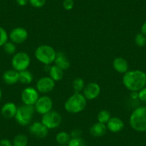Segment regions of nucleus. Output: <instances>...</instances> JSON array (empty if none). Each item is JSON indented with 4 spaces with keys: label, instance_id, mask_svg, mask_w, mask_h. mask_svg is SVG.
<instances>
[{
    "label": "nucleus",
    "instance_id": "f257e3e1",
    "mask_svg": "<svg viewBox=\"0 0 146 146\" xmlns=\"http://www.w3.org/2000/svg\"><path fill=\"white\" fill-rule=\"evenodd\" d=\"M123 84L130 92H139L146 86V73L140 70H128L123 74Z\"/></svg>",
    "mask_w": 146,
    "mask_h": 146
},
{
    "label": "nucleus",
    "instance_id": "f03ea898",
    "mask_svg": "<svg viewBox=\"0 0 146 146\" xmlns=\"http://www.w3.org/2000/svg\"><path fill=\"white\" fill-rule=\"evenodd\" d=\"M129 123L136 132H146V107L140 106L135 109L130 115Z\"/></svg>",
    "mask_w": 146,
    "mask_h": 146
},
{
    "label": "nucleus",
    "instance_id": "7ed1b4c3",
    "mask_svg": "<svg viewBox=\"0 0 146 146\" xmlns=\"http://www.w3.org/2000/svg\"><path fill=\"white\" fill-rule=\"evenodd\" d=\"M87 105V100L82 93H74L64 102V109L71 114L83 111Z\"/></svg>",
    "mask_w": 146,
    "mask_h": 146
},
{
    "label": "nucleus",
    "instance_id": "20e7f679",
    "mask_svg": "<svg viewBox=\"0 0 146 146\" xmlns=\"http://www.w3.org/2000/svg\"><path fill=\"white\" fill-rule=\"evenodd\" d=\"M56 54L57 52L55 50L47 44L39 46L35 52V56L36 60L44 65H50L54 62Z\"/></svg>",
    "mask_w": 146,
    "mask_h": 146
},
{
    "label": "nucleus",
    "instance_id": "39448f33",
    "mask_svg": "<svg viewBox=\"0 0 146 146\" xmlns=\"http://www.w3.org/2000/svg\"><path fill=\"white\" fill-rule=\"evenodd\" d=\"M35 108L32 105H22L17 108L15 119L17 123L22 126H27L32 123V117L35 113Z\"/></svg>",
    "mask_w": 146,
    "mask_h": 146
},
{
    "label": "nucleus",
    "instance_id": "423d86ee",
    "mask_svg": "<svg viewBox=\"0 0 146 146\" xmlns=\"http://www.w3.org/2000/svg\"><path fill=\"white\" fill-rule=\"evenodd\" d=\"M30 57L25 52H16L12 59V66L14 70L18 72L27 70L30 64Z\"/></svg>",
    "mask_w": 146,
    "mask_h": 146
},
{
    "label": "nucleus",
    "instance_id": "0eeeda50",
    "mask_svg": "<svg viewBox=\"0 0 146 146\" xmlns=\"http://www.w3.org/2000/svg\"><path fill=\"white\" fill-rule=\"evenodd\" d=\"M42 123L49 130L55 129L60 125L62 123V116L58 112L51 110L42 117Z\"/></svg>",
    "mask_w": 146,
    "mask_h": 146
},
{
    "label": "nucleus",
    "instance_id": "6e6552de",
    "mask_svg": "<svg viewBox=\"0 0 146 146\" xmlns=\"http://www.w3.org/2000/svg\"><path fill=\"white\" fill-rule=\"evenodd\" d=\"M40 92L36 88L32 87H27L22 90L21 93V100L24 105L34 106L37 100L40 98Z\"/></svg>",
    "mask_w": 146,
    "mask_h": 146
},
{
    "label": "nucleus",
    "instance_id": "1a4fd4ad",
    "mask_svg": "<svg viewBox=\"0 0 146 146\" xmlns=\"http://www.w3.org/2000/svg\"><path fill=\"white\" fill-rule=\"evenodd\" d=\"M52 106V100L47 95H44L39 98V99L34 105V108H35V111L43 115L48 112L51 111Z\"/></svg>",
    "mask_w": 146,
    "mask_h": 146
},
{
    "label": "nucleus",
    "instance_id": "9d476101",
    "mask_svg": "<svg viewBox=\"0 0 146 146\" xmlns=\"http://www.w3.org/2000/svg\"><path fill=\"white\" fill-rule=\"evenodd\" d=\"M55 87V82L50 77H42L37 80L36 89L40 93L46 94L52 92Z\"/></svg>",
    "mask_w": 146,
    "mask_h": 146
},
{
    "label": "nucleus",
    "instance_id": "9b49d317",
    "mask_svg": "<svg viewBox=\"0 0 146 146\" xmlns=\"http://www.w3.org/2000/svg\"><path fill=\"white\" fill-rule=\"evenodd\" d=\"M10 41L16 44L25 42L28 38V32L26 29L21 27H15L12 29L9 35Z\"/></svg>",
    "mask_w": 146,
    "mask_h": 146
},
{
    "label": "nucleus",
    "instance_id": "f8f14e48",
    "mask_svg": "<svg viewBox=\"0 0 146 146\" xmlns=\"http://www.w3.org/2000/svg\"><path fill=\"white\" fill-rule=\"evenodd\" d=\"M29 131L32 135L35 136L36 138L42 139L47 136L49 129L44 126L42 122H34L30 124Z\"/></svg>",
    "mask_w": 146,
    "mask_h": 146
},
{
    "label": "nucleus",
    "instance_id": "ddd939ff",
    "mask_svg": "<svg viewBox=\"0 0 146 146\" xmlns=\"http://www.w3.org/2000/svg\"><path fill=\"white\" fill-rule=\"evenodd\" d=\"M101 92L100 86L96 82H90L85 85L82 95L85 96L86 100H95L100 95Z\"/></svg>",
    "mask_w": 146,
    "mask_h": 146
},
{
    "label": "nucleus",
    "instance_id": "4468645a",
    "mask_svg": "<svg viewBox=\"0 0 146 146\" xmlns=\"http://www.w3.org/2000/svg\"><path fill=\"white\" fill-rule=\"evenodd\" d=\"M108 130L113 133H117L122 131L125 127L123 120L117 117H111L106 124Z\"/></svg>",
    "mask_w": 146,
    "mask_h": 146
},
{
    "label": "nucleus",
    "instance_id": "2eb2a0df",
    "mask_svg": "<svg viewBox=\"0 0 146 146\" xmlns=\"http://www.w3.org/2000/svg\"><path fill=\"white\" fill-rule=\"evenodd\" d=\"M17 111V107L14 102H8L2 106L1 114L5 119L15 118Z\"/></svg>",
    "mask_w": 146,
    "mask_h": 146
},
{
    "label": "nucleus",
    "instance_id": "dca6fc26",
    "mask_svg": "<svg viewBox=\"0 0 146 146\" xmlns=\"http://www.w3.org/2000/svg\"><path fill=\"white\" fill-rule=\"evenodd\" d=\"M3 81L9 85H13L19 82V72L14 70H8L2 75Z\"/></svg>",
    "mask_w": 146,
    "mask_h": 146
},
{
    "label": "nucleus",
    "instance_id": "f3484780",
    "mask_svg": "<svg viewBox=\"0 0 146 146\" xmlns=\"http://www.w3.org/2000/svg\"><path fill=\"white\" fill-rule=\"evenodd\" d=\"M107 131H108V127L106 124H103L99 122L94 123L90 128V133L91 135L95 137H102L106 134Z\"/></svg>",
    "mask_w": 146,
    "mask_h": 146
},
{
    "label": "nucleus",
    "instance_id": "a211bd4d",
    "mask_svg": "<svg viewBox=\"0 0 146 146\" xmlns=\"http://www.w3.org/2000/svg\"><path fill=\"white\" fill-rule=\"evenodd\" d=\"M113 68L116 72L121 74H125L128 71L129 64L127 60L121 57H116L113 62Z\"/></svg>",
    "mask_w": 146,
    "mask_h": 146
},
{
    "label": "nucleus",
    "instance_id": "6ab92c4d",
    "mask_svg": "<svg viewBox=\"0 0 146 146\" xmlns=\"http://www.w3.org/2000/svg\"><path fill=\"white\" fill-rule=\"evenodd\" d=\"M54 64L60 67V69L64 70L69 69L70 66V62L67 57H66L65 54L62 52H58L56 54L55 60H54Z\"/></svg>",
    "mask_w": 146,
    "mask_h": 146
},
{
    "label": "nucleus",
    "instance_id": "aec40b11",
    "mask_svg": "<svg viewBox=\"0 0 146 146\" xmlns=\"http://www.w3.org/2000/svg\"><path fill=\"white\" fill-rule=\"evenodd\" d=\"M49 74H50V77L54 81V82H58V81L61 80L63 78V70L56 66L55 64L52 67H50L49 69Z\"/></svg>",
    "mask_w": 146,
    "mask_h": 146
},
{
    "label": "nucleus",
    "instance_id": "412c9836",
    "mask_svg": "<svg viewBox=\"0 0 146 146\" xmlns=\"http://www.w3.org/2000/svg\"><path fill=\"white\" fill-rule=\"evenodd\" d=\"M33 75L29 70L19 72V82L23 85H29L33 81Z\"/></svg>",
    "mask_w": 146,
    "mask_h": 146
},
{
    "label": "nucleus",
    "instance_id": "4be33fe9",
    "mask_svg": "<svg viewBox=\"0 0 146 146\" xmlns=\"http://www.w3.org/2000/svg\"><path fill=\"white\" fill-rule=\"evenodd\" d=\"M71 139L70 134L67 132L61 131L56 135L55 140L59 145H67Z\"/></svg>",
    "mask_w": 146,
    "mask_h": 146
},
{
    "label": "nucleus",
    "instance_id": "5701e85b",
    "mask_svg": "<svg viewBox=\"0 0 146 146\" xmlns=\"http://www.w3.org/2000/svg\"><path fill=\"white\" fill-rule=\"evenodd\" d=\"M13 146H27L28 137L25 134H18L12 140Z\"/></svg>",
    "mask_w": 146,
    "mask_h": 146
},
{
    "label": "nucleus",
    "instance_id": "b1692460",
    "mask_svg": "<svg viewBox=\"0 0 146 146\" xmlns=\"http://www.w3.org/2000/svg\"><path fill=\"white\" fill-rule=\"evenodd\" d=\"M85 87V82L82 78H77L72 82V88L75 93H81Z\"/></svg>",
    "mask_w": 146,
    "mask_h": 146
},
{
    "label": "nucleus",
    "instance_id": "393cba45",
    "mask_svg": "<svg viewBox=\"0 0 146 146\" xmlns=\"http://www.w3.org/2000/svg\"><path fill=\"white\" fill-rule=\"evenodd\" d=\"M110 117H111V115H110V112L108 110H102L98 113V121L99 123H103V124H107Z\"/></svg>",
    "mask_w": 146,
    "mask_h": 146
},
{
    "label": "nucleus",
    "instance_id": "a878e982",
    "mask_svg": "<svg viewBox=\"0 0 146 146\" xmlns=\"http://www.w3.org/2000/svg\"><path fill=\"white\" fill-rule=\"evenodd\" d=\"M4 51L7 54H15L17 51L16 44H15L12 42H7L3 46Z\"/></svg>",
    "mask_w": 146,
    "mask_h": 146
},
{
    "label": "nucleus",
    "instance_id": "bb28decb",
    "mask_svg": "<svg viewBox=\"0 0 146 146\" xmlns=\"http://www.w3.org/2000/svg\"><path fill=\"white\" fill-rule=\"evenodd\" d=\"M135 43L139 47H143L146 45V36L141 32L137 33L135 36Z\"/></svg>",
    "mask_w": 146,
    "mask_h": 146
},
{
    "label": "nucleus",
    "instance_id": "cd10ccee",
    "mask_svg": "<svg viewBox=\"0 0 146 146\" xmlns=\"http://www.w3.org/2000/svg\"><path fill=\"white\" fill-rule=\"evenodd\" d=\"M67 146H86L85 141L82 137H72Z\"/></svg>",
    "mask_w": 146,
    "mask_h": 146
},
{
    "label": "nucleus",
    "instance_id": "c85d7f7f",
    "mask_svg": "<svg viewBox=\"0 0 146 146\" xmlns=\"http://www.w3.org/2000/svg\"><path fill=\"white\" fill-rule=\"evenodd\" d=\"M9 35L3 27H0V47H3L4 44L8 41Z\"/></svg>",
    "mask_w": 146,
    "mask_h": 146
},
{
    "label": "nucleus",
    "instance_id": "c756f323",
    "mask_svg": "<svg viewBox=\"0 0 146 146\" xmlns=\"http://www.w3.org/2000/svg\"><path fill=\"white\" fill-rule=\"evenodd\" d=\"M29 2L33 7L42 8L46 4V0H29Z\"/></svg>",
    "mask_w": 146,
    "mask_h": 146
},
{
    "label": "nucleus",
    "instance_id": "7c9ffc66",
    "mask_svg": "<svg viewBox=\"0 0 146 146\" xmlns=\"http://www.w3.org/2000/svg\"><path fill=\"white\" fill-rule=\"evenodd\" d=\"M62 5L64 9L67 11L71 10L74 7V1L73 0H64Z\"/></svg>",
    "mask_w": 146,
    "mask_h": 146
},
{
    "label": "nucleus",
    "instance_id": "2f4dec72",
    "mask_svg": "<svg viewBox=\"0 0 146 146\" xmlns=\"http://www.w3.org/2000/svg\"><path fill=\"white\" fill-rule=\"evenodd\" d=\"M138 99L142 102H146V86L138 92Z\"/></svg>",
    "mask_w": 146,
    "mask_h": 146
},
{
    "label": "nucleus",
    "instance_id": "473e14b6",
    "mask_svg": "<svg viewBox=\"0 0 146 146\" xmlns=\"http://www.w3.org/2000/svg\"><path fill=\"white\" fill-rule=\"evenodd\" d=\"M0 146H13L12 141H11L9 139H2L0 140Z\"/></svg>",
    "mask_w": 146,
    "mask_h": 146
},
{
    "label": "nucleus",
    "instance_id": "72a5a7b5",
    "mask_svg": "<svg viewBox=\"0 0 146 146\" xmlns=\"http://www.w3.org/2000/svg\"><path fill=\"white\" fill-rule=\"evenodd\" d=\"M81 135V130L79 129H75V130H73L70 133V136L72 137H79Z\"/></svg>",
    "mask_w": 146,
    "mask_h": 146
},
{
    "label": "nucleus",
    "instance_id": "f704fd0d",
    "mask_svg": "<svg viewBox=\"0 0 146 146\" xmlns=\"http://www.w3.org/2000/svg\"><path fill=\"white\" fill-rule=\"evenodd\" d=\"M16 2L19 6L23 7L27 5V3L29 2V0H16Z\"/></svg>",
    "mask_w": 146,
    "mask_h": 146
},
{
    "label": "nucleus",
    "instance_id": "c9c22d12",
    "mask_svg": "<svg viewBox=\"0 0 146 146\" xmlns=\"http://www.w3.org/2000/svg\"><path fill=\"white\" fill-rule=\"evenodd\" d=\"M140 32L146 36V21L142 25L141 29H140Z\"/></svg>",
    "mask_w": 146,
    "mask_h": 146
},
{
    "label": "nucleus",
    "instance_id": "e433bc0d",
    "mask_svg": "<svg viewBox=\"0 0 146 146\" xmlns=\"http://www.w3.org/2000/svg\"><path fill=\"white\" fill-rule=\"evenodd\" d=\"M2 92L1 88H0V100H1V99H2Z\"/></svg>",
    "mask_w": 146,
    "mask_h": 146
},
{
    "label": "nucleus",
    "instance_id": "4c0bfd02",
    "mask_svg": "<svg viewBox=\"0 0 146 146\" xmlns=\"http://www.w3.org/2000/svg\"><path fill=\"white\" fill-rule=\"evenodd\" d=\"M58 146H67V145H59Z\"/></svg>",
    "mask_w": 146,
    "mask_h": 146
}]
</instances>
